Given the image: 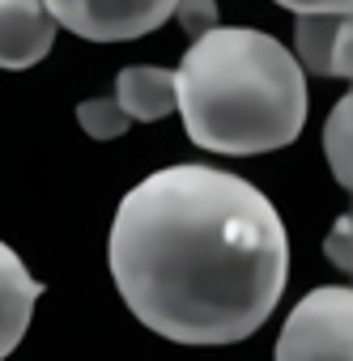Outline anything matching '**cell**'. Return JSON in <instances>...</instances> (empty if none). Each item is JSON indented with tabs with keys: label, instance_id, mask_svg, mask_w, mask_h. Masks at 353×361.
<instances>
[{
	"label": "cell",
	"instance_id": "cell-1",
	"mask_svg": "<svg viewBox=\"0 0 353 361\" xmlns=\"http://www.w3.org/2000/svg\"><path fill=\"white\" fill-rule=\"evenodd\" d=\"M111 276L128 310L179 344H234L268 323L289 281L273 200L213 166H166L119 200Z\"/></svg>",
	"mask_w": 353,
	"mask_h": 361
},
{
	"label": "cell",
	"instance_id": "cell-2",
	"mask_svg": "<svg viewBox=\"0 0 353 361\" xmlns=\"http://www.w3.org/2000/svg\"><path fill=\"white\" fill-rule=\"evenodd\" d=\"M174 106L192 145L209 153H268L302 132L306 77L273 35L217 26L174 68Z\"/></svg>",
	"mask_w": 353,
	"mask_h": 361
},
{
	"label": "cell",
	"instance_id": "cell-3",
	"mask_svg": "<svg viewBox=\"0 0 353 361\" xmlns=\"http://www.w3.org/2000/svg\"><path fill=\"white\" fill-rule=\"evenodd\" d=\"M273 361H353V293L349 285L311 289L285 319Z\"/></svg>",
	"mask_w": 353,
	"mask_h": 361
},
{
	"label": "cell",
	"instance_id": "cell-4",
	"mask_svg": "<svg viewBox=\"0 0 353 361\" xmlns=\"http://www.w3.org/2000/svg\"><path fill=\"white\" fill-rule=\"evenodd\" d=\"M281 9L294 13V64L315 77H349L353 73V56H349V22L353 9L349 0H328V5H298L285 0Z\"/></svg>",
	"mask_w": 353,
	"mask_h": 361
},
{
	"label": "cell",
	"instance_id": "cell-5",
	"mask_svg": "<svg viewBox=\"0 0 353 361\" xmlns=\"http://www.w3.org/2000/svg\"><path fill=\"white\" fill-rule=\"evenodd\" d=\"M174 0H52L47 13L56 26L94 39V43H119L140 39L170 22Z\"/></svg>",
	"mask_w": 353,
	"mask_h": 361
},
{
	"label": "cell",
	"instance_id": "cell-6",
	"mask_svg": "<svg viewBox=\"0 0 353 361\" xmlns=\"http://www.w3.org/2000/svg\"><path fill=\"white\" fill-rule=\"evenodd\" d=\"M56 43V22L39 0H0V68H30Z\"/></svg>",
	"mask_w": 353,
	"mask_h": 361
},
{
	"label": "cell",
	"instance_id": "cell-7",
	"mask_svg": "<svg viewBox=\"0 0 353 361\" xmlns=\"http://www.w3.org/2000/svg\"><path fill=\"white\" fill-rule=\"evenodd\" d=\"M39 293H43V285L30 276V268L22 264V255L0 243V361L22 344Z\"/></svg>",
	"mask_w": 353,
	"mask_h": 361
},
{
	"label": "cell",
	"instance_id": "cell-8",
	"mask_svg": "<svg viewBox=\"0 0 353 361\" xmlns=\"http://www.w3.org/2000/svg\"><path fill=\"white\" fill-rule=\"evenodd\" d=\"M115 106L124 111V119H166L174 111V73L157 68V64H128L115 81Z\"/></svg>",
	"mask_w": 353,
	"mask_h": 361
},
{
	"label": "cell",
	"instance_id": "cell-9",
	"mask_svg": "<svg viewBox=\"0 0 353 361\" xmlns=\"http://www.w3.org/2000/svg\"><path fill=\"white\" fill-rule=\"evenodd\" d=\"M349 128H353V102L349 94L332 106L328 115V128H323V153H328V166H332V178L340 188L353 183V161H349Z\"/></svg>",
	"mask_w": 353,
	"mask_h": 361
},
{
	"label": "cell",
	"instance_id": "cell-10",
	"mask_svg": "<svg viewBox=\"0 0 353 361\" xmlns=\"http://www.w3.org/2000/svg\"><path fill=\"white\" fill-rule=\"evenodd\" d=\"M77 119H81V128H85L94 140H115V136L128 132V119H124V111L115 106V98H85V102L77 106Z\"/></svg>",
	"mask_w": 353,
	"mask_h": 361
},
{
	"label": "cell",
	"instance_id": "cell-11",
	"mask_svg": "<svg viewBox=\"0 0 353 361\" xmlns=\"http://www.w3.org/2000/svg\"><path fill=\"white\" fill-rule=\"evenodd\" d=\"M170 18L184 22V30L192 35V43H196L201 35L217 30V5H213V0H179V5L170 9Z\"/></svg>",
	"mask_w": 353,
	"mask_h": 361
},
{
	"label": "cell",
	"instance_id": "cell-12",
	"mask_svg": "<svg viewBox=\"0 0 353 361\" xmlns=\"http://www.w3.org/2000/svg\"><path fill=\"white\" fill-rule=\"evenodd\" d=\"M349 234H353V226H349V217H340L336 226H332V234H328V259L340 268V272H349V264H353V255H349Z\"/></svg>",
	"mask_w": 353,
	"mask_h": 361
}]
</instances>
